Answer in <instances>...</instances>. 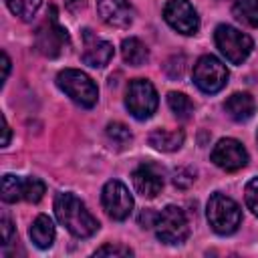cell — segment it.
I'll use <instances>...</instances> for the list:
<instances>
[{
    "mask_svg": "<svg viewBox=\"0 0 258 258\" xmlns=\"http://www.w3.org/2000/svg\"><path fill=\"white\" fill-rule=\"evenodd\" d=\"M56 220L77 238H91L99 230L97 218L87 210V206L69 191H60L54 198Z\"/></svg>",
    "mask_w": 258,
    "mask_h": 258,
    "instance_id": "1",
    "label": "cell"
},
{
    "mask_svg": "<svg viewBox=\"0 0 258 258\" xmlns=\"http://www.w3.org/2000/svg\"><path fill=\"white\" fill-rule=\"evenodd\" d=\"M206 214H208V222H210L212 230L216 234H220V236L234 234L238 230L240 222H242L240 206L232 198H228V196H224L220 191L210 196Z\"/></svg>",
    "mask_w": 258,
    "mask_h": 258,
    "instance_id": "2",
    "label": "cell"
},
{
    "mask_svg": "<svg viewBox=\"0 0 258 258\" xmlns=\"http://www.w3.org/2000/svg\"><path fill=\"white\" fill-rule=\"evenodd\" d=\"M56 85L77 105H81L85 109H91L97 103V99H99V91H97L95 81L87 73H83V71H77V69L60 71L56 75Z\"/></svg>",
    "mask_w": 258,
    "mask_h": 258,
    "instance_id": "3",
    "label": "cell"
},
{
    "mask_svg": "<svg viewBox=\"0 0 258 258\" xmlns=\"http://www.w3.org/2000/svg\"><path fill=\"white\" fill-rule=\"evenodd\" d=\"M155 236L163 244H181L189 236V222L181 208L177 206H165L155 216Z\"/></svg>",
    "mask_w": 258,
    "mask_h": 258,
    "instance_id": "4",
    "label": "cell"
},
{
    "mask_svg": "<svg viewBox=\"0 0 258 258\" xmlns=\"http://www.w3.org/2000/svg\"><path fill=\"white\" fill-rule=\"evenodd\" d=\"M214 40H216V46L220 48V52L232 64H242L250 56V52L254 48V42H252V38L248 34H244L238 28L228 26V24H220L216 28Z\"/></svg>",
    "mask_w": 258,
    "mask_h": 258,
    "instance_id": "5",
    "label": "cell"
},
{
    "mask_svg": "<svg viewBox=\"0 0 258 258\" xmlns=\"http://www.w3.org/2000/svg\"><path fill=\"white\" fill-rule=\"evenodd\" d=\"M194 83L202 93H218L228 83V69L214 54H204L194 64Z\"/></svg>",
    "mask_w": 258,
    "mask_h": 258,
    "instance_id": "6",
    "label": "cell"
},
{
    "mask_svg": "<svg viewBox=\"0 0 258 258\" xmlns=\"http://www.w3.org/2000/svg\"><path fill=\"white\" fill-rule=\"evenodd\" d=\"M157 91L147 79H135L125 93V107L135 119H149L157 109Z\"/></svg>",
    "mask_w": 258,
    "mask_h": 258,
    "instance_id": "7",
    "label": "cell"
},
{
    "mask_svg": "<svg viewBox=\"0 0 258 258\" xmlns=\"http://www.w3.org/2000/svg\"><path fill=\"white\" fill-rule=\"evenodd\" d=\"M101 204L111 220L123 222L129 218V214L133 210V196L129 194L125 183H121L119 179H111L105 183V187L101 191Z\"/></svg>",
    "mask_w": 258,
    "mask_h": 258,
    "instance_id": "8",
    "label": "cell"
},
{
    "mask_svg": "<svg viewBox=\"0 0 258 258\" xmlns=\"http://www.w3.org/2000/svg\"><path fill=\"white\" fill-rule=\"evenodd\" d=\"M64 44H69V34L67 30L58 24L56 20V10L50 8V14L48 18L38 26L36 30V48L48 56V58H54L60 54V50L64 48Z\"/></svg>",
    "mask_w": 258,
    "mask_h": 258,
    "instance_id": "9",
    "label": "cell"
},
{
    "mask_svg": "<svg viewBox=\"0 0 258 258\" xmlns=\"http://www.w3.org/2000/svg\"><path fill=\"white\" fill-rule=\"evenodd\" d=\"M163 18L173 30L185 36H191L200 30L198 12L187 0H169L163 8Z\"/></svg>",
    "mask_w": 258,
    "mask_h": 258,
    "instance_id": "10",
    "label": "cell"
},
{
    "mask_svg": "<svg viewBox=\"0 0 258 258\" xmlns=\"http://www.w3.org/2000/svg\"><path fill=\"white\" fill-rule=\"evenodd\" d=\"M212 161L224 171H238L248 163V151L238 139L226 137L214 145Z\"/></svg>",
    "mask_w": 258,
    "mask_h": 258,
    "instance_id": "11",
    "label": "cell"
},
{
    "mask_svg": "<svg viewBox=\"0 0 258 258\" xmlns=\"http://www.w3.org/2000/svg\"><path fill=\"white\" fill-rule=\"evenodd\" d=\"M83 40H85V44H83L81 58L85 64H89L93 69H101V67L109 64V60L113 58V44L111 42L95 36L89 28L83 30Z\"/></svg>",
    "mask_w": 258,
    "mask_h": 258,
    "instance_id": "12",
    "label": "cell"
},
{
    "mask_svg": "<svg viewBox=\"0 0 258 258\" xmlns=\"http://www.w3.org/2000/svg\"><path fill=\"white\" fill-rule=\"evenodd\" d=\"M99 16L113 28H127L133 22V8L127 0H97Z\"/></svg>",
    "mask_w": 258,
    "mask_h": 258,
    "instance_id": "13",
    "label": "cell"
},
{
    "mask_svg": "<svg viewBox=\"0 0 258 258\" xmlns=\"http://www.w3.org/2000/svg\"><path fill=\"white\" fill-rule=\"evenodd\" d=\"M131 177L135 191L143 198H155L163 187V175L153 163H141Z\"/></svg>",
    "mask_w": 258,
    "mask_h": 258,
    "instance_id": "14",
    "label": "cell"
},
{
    "mask_svg": "<svg viewBox=\"0 0 258 258\" xmlns=\"http://www.w3.org/2000/svg\"><path fill=\"white\" fill-rule=\"evenodd\" d=\"M224 109L234 121H248L256 111V103L248 93H234L226 99Z\"/></svg>",
    "mask_w": 258,
    "mask_h": 258,
    "instance_id": "15",
    "label": "cell"
},
{
    "mask_svg": "<svg viewBox=\"0 0 258 258\" xmlns=\"http://www.w3.org/2000/svg\"><path fill=\"white\" fill-rule=\"evenodd\" d=\"M28 234H30V240L34 242V246L46 250V248H50L52 242H54V224H52V220H50L48 216L40 214V216L34 218V222H32Z\"/></svg>",
    "mask_w": 258,
    "mask_h": 258,
    "instance_id": "16",
    "label": "cell"
},
{
    "mask_svg": "<svg viewBox=\"0 0 258 258\" xmlns=\"http://www.w3.org/2000/svg\"><path fill=\"white\" fill-rule=\"evenodd\" d=\"M183 131L175 129V131H167V129H157L149 135V145H153L159 151H175L183 145Z\"/></svg>",
    "mask_w": 258,
    "mask_h": 258,
    "instance_id": "17",
    "label": "cell"
},
{
    "mask_svg": "<svg viewBox=\"0 0 258 258\" xmlns=\"http://www.w3.org/2000/svg\"><path fill=\"white\" fill-rule=\"evenodd\" d=\"M121 54L123 60L131 67H141L149 58V50L139 38H125L121 44Z\"/></svg>",
    "mask_w": 258,
    "mask_h": 258,
    "instance_id": "18",
    "label": "cell"
},
{
    "mask_svg": "<svg viewBox=\"0 0 258 258\" xmlns=\"http://www.w3.org/2000/svg\"><path fill=\"white\" fill-rule=\"evenodd\" d=\"M232 14L238 22L256 28L258 26V0H234Z\"/></svg>",
    "mask_w": 258,
    "mask_h": 258,
    "instance_id": "19",
    "label": "cell"
},
{
    "mask_svg": "<svg viewBox=\"0 0 258 258\" xmlns=\"http://www.w3.org/2000/svg\"><path fill=\"white\" fill-rule=\"evenodd\" d=\"M167 105H169L171 113H173L177 119H181V121H187V119L191 117V113H194V103H191L189 97L183 95V93L171 91V93L167 95Z\"/></svg>",
    "mask_w": 258,
    "mask_h": 258,
    "instance_id": "20",
    "label": "cell"
},
{
    "mask_svg": "<svg viewBox=\"0 0 258 258\" xmlns=\"http://www.w3.org/2000/svg\"><path fill=\"white\" fill-rule=\"evenodd\" d=\"M40 2L42 0H6L10 12L14 16H18L20 20H26V22L34 18V14L40 8Z\"/></svg>",
    "mask_w": 258,
    "mask_h": 258,
    "instance_id": "21",
    "label": "cell"
},
{
    "mask_svg": "<svg viewBox=\"0 0 258 258\" xmlns=\"http://www.w3.org/2000/svg\"><path fill=\"white\" fill-rule=\"evenodd\" d=\"M2 200L8 204L22 200V177H16L10 173L2 177Z\"/></svg>",
    "mask_w": 258,
    "mask_h": 258,
    "instance_id": "22",
    "label": "cell"
},
{
    "mask_svg": "<svg viewBox=\"0 0 258 258\" xmlns=\"http://www.w3.org/2000/svg\"><path fill=\"white\" fill-rule=\"evenodd\" d=\"M107 139L115 145V147H119V149H123L125 145H129L131 143V139H133V135H131V131L123 125V123H109L107 125Z\"/></svg>",
    "mask_w": 258,
    "mask_h": 258,
    "instance_id": "23",
    "label": "cell"
},
{
    "mask_svg": "<svg viewBox=\"0 0 258 258\" xmlns=\"http://www.w3.org/2000/svg\"><path fill=\"white\" fill-rule=\"evenodd\" d=\"M44 181L38 177H22V200L26 202H40V198L44 196Z\"/></svg>",
    "mask_w": 258,
    "mask_h": 258,
    "instance_id": "24",
    "label": "cell"
},
{
    "mask_svg": "<svg viewBox=\"0 0 258 258\" xmlns=\"http://www.w3.org/2000/svg\"><path fill=\"white\" fill-rule=\"evenodd\" d=\"M244 198H246V206L252 210V214L258 216V177H254L246 183Z\"/></svg>",
    "mask_w": 258,
    "mask_h": 258,
    "instance_id": "25",
    "label": "cell"
},
{
    "mask_svg": "<svg viewBox=\"0 0 258 258\" xmlns=\"http://www.w3.org/2000/svg\"><path fill=\"white\" fill-rule=\"evenodd\" d=\"M95 256H133V250L121 244H105L95 252Z\"/></svg>",
    "mask_w": 258,
    "mask_h": 258,
    "instance_id": "26",
    "label": "cell"
},
{
    "mask_svg": "<svg viewBox=\"0 0 258 258\" xmlns=\"http://www.w3.org/2000/svg\"><path fill=\"white\" fill-rule=\"evenodd\" d=\"M12 234H14V228H12V222L4 216L2 218V244H10L12 242Z\"/></svg>",
    "mask_w": 258,
    "mask_h": 258,
    "instance_id": "27",
    "label": "cell"
},
{
    "mask_svg": "<svg viewBox=\"0 0 258 258\" xmlns=\"http://www.w3.org/2000/svg\"><path fill=\"white\" fill-rule=\"evenodd\" d=\"M155 216H157V214H153L151 210H145V212L141 214V218H139L141 226H143V228H153V224H155Z\"/></svg>",
    "mask_w": 258,
    "mask_h": 258,
    "instance_id": "28",
    "label": "cell"
},
{
    "mask_svg": "<svg viewBox=\"0 0 258 258\" xmlns=\"http://www.w3.org/2000/svg\"><path fill=\"white\" fill-rule=\"evenodd\" d=\"M67 2V8L71 10V12H79V10H83L85 8V0H64Z\"/></svg>",
    "mask_w": 258,
    "mask_h": 258,
    "instance_id": "29",
    "label": "cell"
},
{
    "mask_svg": "<svg viewBox=\"0 0 258 258\" xmlns=\"http://www.w3.org/2000/svg\"><path fill=\"white\" fill-rule=\"evenodd\" d=\"M2 69H4V75H2V83L8 79V73H10V58L6 52H2Z\"/></svg>",
    "mask_w": 258,
    "mask_h": 258,
    "instance_id": "30",
    "label": "cell"
},
{
    "mask_svg": "<svg viewBox=\"0 0 258 258\" xmlns=\"http://www.w3.org/2000/svg\"><path fill=\"white\" fill-rule=\"evenodd\" d=\"M2 131H4V139H2V147H6L10 143V127L6 123V119L2 117Z\"/></svg>",
    "mask_w": 258,
    "mask_h": 258,
    "instance_id": "31",
    "label": "cell"
}]
</instances>
